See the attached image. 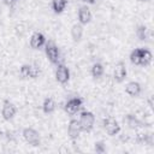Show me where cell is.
Here are the masks:
<instances>
[{
  "label": "cell",
  "mask_w": 154,
  "mask_h": 154,
  "mask_svg": "<svg viewBox=\"0 0 154 154\" xmlns=\"http://www.w3.org/2000/svg\"><path fill=\"white\" fill-rule=\"evenodd\" d=\"M45 53H46V57L48 58V60L52 64L57 65L58 63H60V51L53 41H46Z\"/></svg>",
  "instance_id": "obj_1"
},
{
  "label": "cell",
  "mask_w": 154,
  "mask_h": 154,
  "mask_svg": "<svg viewBox=\"0 0 154 154\" xmlns=\"http://www.w3.org/2000/svg\"><path fill=\"white\" fill-rule=\"evenodd\" d=\"M78 122L81 124L82 131L90 132L93 130V128H94V124H95V116L90 111H83V112H81Z\"/></svg>",
  "instance_id": "obj_2"
},
{
  "label": "cell",
  "mask_w": 154,
  "mask_h": 154,
  "mask_svg": "<svg viewBox=\"0 0 154 154\" xmlns=\"http://www.w3.org/2000/svg\"><path fill=\"white\" fill-rule=\"evenodd\" d=\"M23 138L25 140L26 143H29L32 147H37L41 144V136L38 134V131H36L32 128H25L22 131Z\"/></svg>",
  "instance_id": "obj_3"
},
{
  "label": "cell",
  "mask_w": 154,
  "mask_h": 154,
  "mask_svg": "<svg viewBox=\"0 0 154 154\" xmlns=\"http://www.w3.org/2000/svg\"><path fill=\"white\" fill-rule=\"evenodd\" d=\"M19 75L22 78L28 79V78H37L40 76V69L35 65L31 64H23L19 69Z\"/></svg>",
  "instance_id": "obj_4"
},
{
  "label": "cell",
  "mask_w": 154,
  "mask_h": 154,
  "mask_svg": "<svg viewBox=\"0 0 154 154\" xmlns=\"http://www.w3.org/2000/svg\"><path fill=\"white\" fill-rule=\"evenodd\" d=\"M55 79L60 84H66L70 81V70L64 63H58L55 69Z\"/></svg>",
  "instance_id": "obj_5"
},
{
  "label": "cell",
  "mask_w": 154,
  "mask_h": 154,
  "mask_svg": "<svg viewBox=\"0 0 154 154\" xmlns=\"http://www.w3.org/2000/svg\"><path fill=\"white\" fill-rule=\"evenodd\" d=\"M82 105H83V99L79 97V96H75V97L69 99L65 102L64 109H65V112L67 114H71L72 116V114H75V113H77L79 111V108L82 107Z\"/></svg>",
  "instance_id": "obj_6"
},
{
  "label": "cell",
  "mask_w": 154,
  "mask_h": 154,
  "mask_svg": "<svg viewBox=\"0 0 154 154\" xmlns=\"http://www.w3.org/2000/svg\"><path fill=\"white\" fill-rule=\"evenodd\" d=\"M103 128L106 130V132L109 136H116L120 132L122 128L119 125V123L113 118V117H107L106 119H103Z\"/></svg>",
  "instance_id": "obj_7"
},
{
  "label": "cell",
  "mask_w": 154,
  "mask_h": 154,
  "mask_svg": "<svg viewBox=\"0 0 154 154\" xmlns=\"http://www.w3.org/2000/svg\"><path fill=\"white\" fill-rule=\"evenodd\" d=\"M126 75H128V70H126L125 63L124 61H118L114 65V69H113V79L117 83H122L126 78Z\"/></svg>",
  "instance_id": "obj_8"
},
{
  "label": "cell",
  "mask_w": 154,
  "mask_h": 154,
  "mask_svg": "<svg viewBox=\"0 0 154 154\" xmlns=\"http://www.w3.org/2000/svg\"><path fill=\"white\" fill-rule=\"evenodd\" d=\"M16 113H17L16 106H14L10 100H4V102H2V108H1L2 118H4L5 120H11V119H13V117L16 116Z\"/></svg>",
  "instance_id": "obj_9"
},
{
  "label": "cell",
  "mask_w": 154,
  "mask_h": 154,
  "mask_svg": "<svg viewBox=\"0 0 154 154\" xmlns=\"http://www.w3.org/2000/svg\"><path fill=\"white\" fill-rule=\"evenodd\" d=\"M81 132H82V128H81L79 122L77 119H71L69 122V125H67V135H69V137L72 141H75V140H77L79 137Z\"/></svg>",
  "instance_id": "obj_10"
},
{
  "label": "cell",
  "mask_w": 154,
  "mask_h": 154,
  "mask_svg": "<svg viewBox=\"0 0 154 154\" xmlns=\"http://www.w3.org/2000/svg\"><path fill=\"white\" fill-rule=\"evenodd\" d=\"M29 43H30V47H31L32 49H40V48L45 47V45H46V37H45V35H43L42 32L35 31V32H32V35L30 36Z\"/></svg>",
  "instance_id": "obj_11"
},
{
  "label": "cell",
  "mask_w": 154,
  "mask_h": 154,
  "mask_svg": "<svg viewBox=\"0 0 154 154\" xmlns=\"http://www.w3.org/2000/svg\"><path fill=\"white\" fill-rule=\"evenodd\" d=\"M77 17H78V23H79V24L87 25L88 23H90L93 16H91L90 8H89L87 5H82V6H79V8H78Z\"/></svg>",
  "instance_id": "obj_12"
},
{
  "label": "cell",
  "mask_w": 154,
  "mask_h": 154,
  "mask_svg": "<svg viewBox=\"0 0 154 154\" xmlns=\"http://www.w3.org/2000/svg\"><path fill=\"white\" fill-rule=\"evenodd\" d=\"M124 123L128 125L129 129H132V130H136V129H138L141 126H144L142 120H140V118L136 114H132V113H129V114L125 116Z\"/></svg>",
  "instance_id": "obj_13"
},
{
  "label": "cell",
  "mask_w": 154,
  "mask_h": 154,
  "mask_svg": "<svg viewBox=\"0 0 154 154\" xmlns=\"http://www.w3.org/2000/svg\"><path fill=\"white\" fill-rule=\"evenodd\" d=\"M141 91H142V87H141V84H140L138 82L131 81V82H129V83L125 85V93H126L129 96H131V97L138 96V95L141 94Z\"/></svg>",
  "instance_id": "obj_14"
},
{
  "label": "cell",
  "mask_w": 154,
  "mask_h": 154,
  "mask_svg": "<svg viewBox=\"0 0 154 154\" xmlns=\"http://www.w3.org/2000/svg\"><path fill=\"white\" fill-rule=\"evenodd\" d=\"M140 58H141V66H148L150 65L153 60V54L148 48H140Z\"/></svg>",
  "instance_id": "obj_15"
},
{
  "label": "cell",
  "mask_w": 154,
  "mask_h": 154,
  "mask_svg": "<svg viewBox=\"0 0 154 154\" xmlns=\"http://www.w3.org/2000/svg\"><path fill=\"white\" fill-rule=\"evenodd\" d=\"M71 37L75 42H79L83 37V25L79 23H76L71 26Z\"/></svg>",
  "instance_id": "obj_16"
},
{
  "label": "cell",
  "mask_w": 154,
  "mask_h": 154,
  "mask_svg": "<svg viewBox=\"0 0 154 154\" xmlns=\"http://www.w3.org/2000/svg\"><path fill=\"white\" fill-rule=\"evenodd\" d=\"M57 108V103L54 101V99L52 97H46L42 102V111L46 114H52Z\"/></svg>",
  "instance_id": "obj_17"
},
{
  "label": "cell",
  "mask_w": 154,
  "mask_h": 154,
  "mask_svg": "<svg viewBox=\"0 0 154 154\" xmlns=\"http://www.w3.org/2000/svg\"><path fill=\"white\" fill-rule=\"evenodd\" d=\"M135 140L141 144H147V146L153 144V136L152 134H148V132H137L135 136Z\"/></svg>",
  "instance_id": "obj_18"
},
{
  "label": "cell",
  "mask_w": 154,
  "mask_h": 154,
  "mask_svg": "<svg viewBox=\"0 0 154 154\" xmlns=\"http://www.w3.org/2000/svg\"><path fill=\"white\" fill-rule=\"evenodd\" d=\"M90 72H91V76H93L94 79H99V78H101V77L103 76V73H105V67H103V65H102L101 63L97 61V63H94V64H93Z\"/></svg>",
  "instance_id": "obj_19"
},
{
  "label": "cell",
  "mask_w": 154,
  "mask_h": 154,
  "mask_svg": "<svg viewBox=\"0 0 154 154\" xmlns=\"http://www.w3.org/2000/svg\"><path fill=\"white\" fill-rule=\"evenodd\" d=\"M69 1L67 0H52V10L54 13H61L66 8Z\"/></svg>",
  "instance_id": "obj_20"
},
{
  "label": "cell",
  "mask_w": 154,
  "mask_h": 154,
  "mask_svg": "<svg viewBox=\"0 0 154 154\" xmlns=\"http://www.w3.org/2000/svg\"><path fill=\"white\" fill-rule=\"evenodd\" d=\"M148 35H149V29H148L146 25L141 24V25H138V26L136 28V36H137L138 40L146 41V40L148 38Z\"/></svg>",
  "instance_id": "obj_21"
},
{
  "label": "cell",
  "mask_w": 154,
  "mask_h": 154,
  "mask_svg": "<svg viewBox=\"0 0 154 154\" xmlns=\"http://www.w3.org/2000/svg\"><path fill=\"white\" fill-rule=\"evenodd\" d=\"M130 61H131L134 65H140V63H141L140 48H135L134 51H131V53H130Z\"/></svg>",
  "instance_id": "obj_22"
},
{
  "label": "cell",
  "mask_w": 154,
  "mask_h": 154,
  "mask_svg": "<svg viewBox=\"0 0 154 154\" xmlns=\"http://www.w3.org/2000/svg\"><path fill=\"white\" fill-rule=\"evenodd\" d=\"M94 150L97 153V154H103L106 152V144L103 141H96L94 143Z\"/></svg>",
  "instance_id": "obj_23"
},
{
  "label": "cell",
  "mask_w": 154,
  "mask_h": 154,
  "mask_svg": "<svg viewBox=\"0 0 154 154\" xmlns=\"http://www.w3.org/2000/svg\"><path fill=\"white\" fill-rule=\"evenodd\" d=\"M16 1H17V0H4V2H5L6 5H8V6H12Z\"/></svg>",
  "instance_id": "obj_24"
},
{
  "label": "cell",
  "mask_w": 154,
  "mask_h": 154,
  "mask_svg": "<svg viewBox=\"0 0 154 154\" xmlns=\"http://www.w3.org/2000/svg\"><path fill=\"white\" fill-rule=\"evenodd\" d=\"M84 2H87V4H90V5H93V4H95L97 0H83Z\"/></svg>",
  "instance_id": "obj_25"
},
{
  "label": "cell",
  "mask_w": 154,
  "mask_h": 154,
  "mask_svg": "<svg viewBox=\"0 0 154 154\" xmlns=\"http://www.w3.org/2000/svg\"><path fill=\"white\" fill-rule=\"evenodd\" d=\"M148 103H149V107H150V108H153V101H152V96H149V99H148Z\"/></svg>",
  "instance_id": "obj_26"
},
{
  "label": "cell",
  "mask_w": 154,
  "mask_h": 154,
  "mask_svg": "<svg viewBox=\"0 0 154 154\" xmlns=\"http://www.w3.org/2000/svg\"><path fill=\"white\" fill-rule=\"evenodd\" d=\"M140 1H142V2H148V1H150V0H140Z\"/></svg>",
  "instance_id": "obj_27"
}]
</instances>
